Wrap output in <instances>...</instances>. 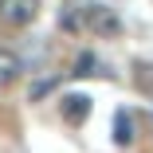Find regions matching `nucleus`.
I'll return each instance as SVG.
<instances>
[{
  "label": "nucleus",
  "mask_w": 153,
  "mask_h": 153,
  "mask_svg": "<svg viewBox=\"0 0 153 153\" xmlns=\"http://www.w3.org/2000/svg\"><path fill=\"white\" fill-rule=\"evenodd\" d=\"M79 12H82V27L94 32V39H118L122 27H126L122 16H118L110 4H94V0H90V4H82Z\"/></svg>",
  "instance_id": "nucleus-1"
},
{
  "label": "nucleus",
  "mask_w": 153,
  "mask_h": 153,
  "mask_svg": "<svg viewBox=\"0 0 153 153\" xmlns=\"http://www.w3.org/2000/svg\"><path fill=\"white\" fill-rule=\"evenodd\" d=\"M39 16V0H0V20L12 27H27Z\"/></svg>",
  "instance_id": "nucleus-2"
},
{
  "label": "nucleus",
  "mask_w": 153,
  "mask_h": 153,
  "mask_svg": "<svg viewBox=\"0 0 153 153\" xmlns=\"http://www.w3.org/2000/svg\"><path fill=\"white\" fill-rule=\"evenodd\" d=\"M59 110H63V118L71 122V126H82L86 114H90V98L86 94H63L59 98Z\"/></svg>",
  "instance_id": "nucleus-3"
},
{
  "label": "nucleus",
  "mask_w": 153,
  "mask_h": 153,
  "mask_svg": "<svg viewBox=\"0 0 153 153\" xmlns=\"http://www.w3.org/2000/svg\"><path fill=\"white\" fill-rule=\"evenodd\" d=\"M20 75H24V59L12 47H0V86H12Z\"/></svg>",
  "instance_id": "nucleus-4"
},
{
  "label": "nucleus",
  "mask_w": 153,
  "mask_h": 153,
  "mask_svg": "<svg viewBox=\"0 0 153 153\" xmlns=\"http://www.w3.org/2000/svg\"><path fill=\"white\" fill-rule=\"evenodd\" d=\"M114 141H118V145H130V141H134V118H130L126 110L114 114Z\"/></svg>",
  "instance_id": "nucleus-5"
},
{
  "label": "nucleus",
  "mask_w": 153,
  "mask_h": 153,
  "mask_svg": "<svg viewBox=\"0 0 153 153\" xmlns=\"http://www.w3.org/2000/svg\"><path fill=\"white\" fill-rule=\"evenodd\" d=\"M59 27H67V32H79V27H82V12H79V8L59 12Z\"/></svg>",
  "instance_id": "nucleus-6"
},
{
  "label": "nucleus",
  "mask_w": 153,
  "mask_h": 153,
  "mask_svg": "<svg viewBox=\"0 0 153 153\" xmlns=\"http://www.w3.org/2000/svg\"><path fill=\"white\" fill-rule=\"evenodd\" d=\"M94 71H98V59L86 51V55H79V63H75V71H71V75H79V79H82V75H94Z\"/></svg>",
  "instance_id": "nucleus-7"
},
{
  "label": "nucleus",
  "mask_w": 153,
  "mask_h": 153,
  "mask_svg": "<svg viewBox=\"0 0 153 153\" xmlns=\"http://www.w3.org/2000/svg\"><path fill=\"white\" fill-rule=\"evenodd\" d=\"M137 86L145 90V94H153V79H149V67H145V63L137 67Z\"/></svg>",
  "instance_id": "nucleus-8"
}]
</instances>
